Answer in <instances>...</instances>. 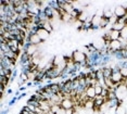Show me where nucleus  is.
<instances>
[{"instance_id": "5", "label": "nucleus", "mask_w": 127, "mask_h": 114, "mask_svg": "<svg viewBox=\"0 0 127 114\" xmlns=\"http://www.w3.org/2000/svg\"><path fill=\"white\" fill-rule=\"evenodd\" d=\"M36 34L39 36V38L42 40V41H47L48 40V38L51 36V34L49 33V32H47L45 30V28H42V27H38L36 30Z\"/></svg>"}, {"instance_id": "18", "label": "nucleus", "mask_w": 127, "mask_h": 114, "mask_svg": "<svg viewBox=\"0 0 127 114\" xmlns=\"http://www.w3.org/2000/svg\"><path fill=\"white\" fill-rule=\"evenodd\" d=\"M120 72H121V74H122V76L124 78L127 77V68L126 66H122V68L120 69Z\"/></svg>"}, {"instance_id": "1", "label": "nucleus", "mask_w": 127, "mask_h": 114, "mask_svg": "<svg viewBox=\"0 0 127 114\" xmlns=\"http://www.w3.org/2000/svg\"><path fill=\"white\" fill-rule=\"evenodd\" d=\"M72 59H73L75 64H82L86 61L87 55H86L85 53H83L82 51H79V50L76 49V50L72 51Z\"/></svg>"}, {"instance_id": "7", "label": "nucleus", "mask_w": 127, "mask_h": 114, "mask_svg": "<svg viewBox=\"0 0 127 114\" xmlns=\"http://www.w3.org/2000/svg\"><path fill=\"white\" fill-rule=\"evenodd\" d=\"M126 14H127L126 9L124 8L122 4H118L114 8V15L117 16L118 19H121V17H125Z\"/></svg>"}, {"instance_id": "15", "label": "nucleus", "mask_w": 127, "mask_h": 114, "mask_svg": "<svg viewBox=\"0 0 127 114\" xmlns=\"http://www.w3.org/2000/svg\"><path fill=\"white\" fill-rule=\"evenodd\" d=\"M124 26H125V24H122V23H118V22H116L113 26H112V30L121 32V31H122L123 28H124Z\"/></svg>"}, {"instance_id": "16", "label": "nucleus", "mask_w": 127, "mask_h": 114, "mask_svg": "<svg viewBox=\"0 0 127 114\" xmlns=\"http://www.w3.org/2000/svg\"><path fill=\"white\" fill-rule=\"evenodd\" d=\"M61 109H62V108H61V106H60V104H53V106L51 107V112L54 113V114H57Z\"/></svg>"}, {"instance_id": "13", "label": "nucleus", "mask_w": 127, "mask_h": 114, "mask_svg": "<svg viewBox=\"0 0 127 114\" xmlns=\"http://www.w3.org/2000/svg\"><path fill=\"white\" fill-rule=\"evenodd\" d=\"M103 71V77L104 78H111L112 73H113V70L111 68H102Z\"/></svg>"}, {"instance_id": "9", "label": "nucleus", "mask_w": 127, "mask_h": 114, "mask_svg": "<svg viewBox=\"0 0 127 114\" xmlns=\"http://www.w3.org/2000/svg\"><path fill=\"white\" fill-rule=\"evenodd\" d=\"M85 93L89 99H95L97 96L96 91H95V87H92V86H87V88L85 89Z\"/></svg>"}, {"instance_id": "19", "label": "nucleus", "mask_w": 127, "mask_h": 114, "mask_svg": "<svg viewBox=\"0 0 127 114\" xmlns=\"http://www.w3.org/2000/svg\"><path fill=\"white\" fill-rule=\"evenodd\" d=\"M95 91H96V95L97 96H99V95H101L102 93V91H103V88H102V86H96L95 87Z\"/></svg>"}, {"instance_id": "4", "label": "nucleus", "mask_w": 127, "mask_h": 114, "mask_svg": "<svg viewBox=\"0 0 127 114\" xmlns=\"http://www.w3.org/2000/svg\"><path fill=\"white\" fill-rule=\"evenodd\" d=\"M27 42L31 43V45H35V46H39L40 43L42 42V40L39 38V36L36 33H31L30 36H28Z\"/></svg>"}, {"instance_id": "10", "label": "nucleus", "mask_w": 127, "mask_h": 114, "mask_svg": "<svg viewBox=\"0 0 127 114\" xmlns=\"http://www.w3.org/2000/svg\"><path fill=\"white\" fill-rule=\"evenodd\" d=\"M101 19H102V17H99V16H97V15H94V16H92V20H91L92 28H95V30H98V28H100Z\"/></svg>"}, {"instance_id": "6", "label": "nucleus", "mask_w": 127, "mask_h": 114, "mask_svg": "<svg viewBox=\"0 0 127 114\" xmlns=\"http://www.w3.org/2000/svg\"><path fill=\"white\" fill-rule=\"evenodd\" d=\"M38 50H39L38 46L31 45V43H28V45H26V47H25L24 52H25L26 54L30 55V57H34V55L37 53V51H38Z\"/></svg>"}, {"instance_id": "8", "label": "nucleus", "mask_w": 127, "mask_h": 114, "mask_svg": "<svg viewBox=\"0 0 127 114\" xmlns=\"http://www.w3.org/2000/svg\"><path fill=\"white\" fill-rule=\"evenodd\" d=\"M61 108L64 110H70V109L75 108V103H74V101L72 100V98H65V99H63L61 102Z\"/></svg>"}, {"instance_id": "2", "label": "nucleus", "mask_w": 127, "mask_h": 114, "mask_svg": "<svg viewBox=\"0 0 127 114\" xmlns=\"http://www.w3.org/2000/svg\"><path fill=\"white\" fill-rule=\"evenodd\" d=\"M115 97L118 101H124L125 98L127 97V93H126V86L125 85H118V86L115 88Z\"/></svg>"}, {"instance_id": "17", "label": "nucleus", "mask_w": 127, "mask_h": 114, "mask_svg": "<svg viewBox=\"0 0 127 114\" xmlns=\"http://www.w3.org/2000/svg\"><path fill=\"white\" fill-rule=\"evenodd\" d=\"M121 37L127 40V25L124 26V28L121 31Z\"/></svg>"}, {"instance_id": "11", "label": "nucleus", "mask_w": 127, "mask_h": 114, "mask_svg": "<svg viewBox=\"0 0 127 114\" xmlns=\"http://www.w3.org/2000/svg\"><path fill=\"white\" fill-rule=\"evenodd\" d=\"M90 16L89 15V13L87 12L86 10H82L80 11V13H79V15H78V20L80 22H83V23H85L86 21H87V19Z\"/></svg>"}, {"instance_id": "14", "label": "nucleus", "mask_w": 127, "mask_h": 114, "mask_svg": "<svg viewBox=\"0 0 127 114\" xmlns=\"http://www.w3.org/2000/svg\"><path fill=\"white\" fill-rule=\"evenodd\" d=\"M115 114H127V109L126 107L123 104H120V106H117L116 108V113Z\"/></svg>"}, {"instance_id": "3", "label": "nucleus", "mask_w": 127, "mask_h": 114, "mask_svg": "<svg viewBox=\"0 0 127 114\" xmlns=\"http://www.w3.org/2000/svg\"><path fill=\"white\" fill-rule=\"evenodd\" d=\"M111 79H112V81H113L114 84H118V85H121L122 80L124 79V77L122 76L120 70H118L117 68L113 70V73H112V76H111Z\"/></svg>"}, {"instance_id": "12", "label": "nucleus", "mask_w": 127, "mask_h": 114, "mask_svg": "<svg viewBox=\"0 0 127 114\" xmlns=\"http://www.w3.org/2000/svg\"><path fill=\"white\" fill-rule=\"evenodd\" d=\"M109 32H110V36H111V40H118V39H120V37H121V32L114 31V30L109 31Z\"/></svg>"}, {"instance_id": "20", "label": "nucleus", "mask_w": 127, "mask_h": 114, "mask_svg": "<svg viewBox=\"0 0 127 114\" xmlns=\"http://www.w3.org/2000/svg\"><path fill=\"white\" fill-rule=\"evenodd\" d=\"M57 114H66V111H65L64 109H61V110H60V111H59V112H58Z\"/></svg>"}]
</instances>
